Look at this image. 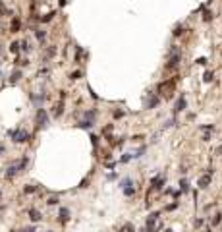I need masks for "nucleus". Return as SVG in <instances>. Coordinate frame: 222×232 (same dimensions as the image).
<instances>
[{
	"instance_id": "nucleus-1",
	"label": "nucleus",
	"mask_w": 222,
	"mask_h": 232,
	"mask_svg": "<svg viewBox=\"0 0 222 232\" xmlns=\"http://www.w3.org/2000/svg\"><path fill=\"white\" fill-rule=\"evenodd\" d=\"M25 165H27V159H21L19 162H14V165H10V166H8V170L4 172V176H6V178H14Z\"/></svg>"
},
{
	"instance_id": "nucleus-2",
	"label": "nucleus",
	"mask_w": 222,
	"mask_h": 232,
	"mask_svg": "<svg viewBox=\"0 0 222 232\" xmlns=\"http://www.w3.org/2000/svg\"><path fill=\"white\" fill-rule=\"evenodd\" d=\"M10 137L12 141H16V143H25L27 139H29V133L25 132V130H14V132H10Z\"/></svg>"
},
{
	"instance_id": "nucleus-3",
	"label": "nucleus",
	"mask_w": 222,
	"mask_h": 232,
	"mask_svg": "<svg viewBox=\"0 0 222 232\" xmlns=\"http://www.w3.org/2000/svg\"><path fill=\"white\" fill-rule=\"evenodd\" d=\"M35 122L39 124V128H47V124H48V114H47V110H44V108H37V112H35Z\"/></svg>"
},
{
	"instance_id": "nucleus-4",
	"label": "nucleus",
	"mask_w": 222,
	"mask_h": 232,
	"mask_svg": "<svg viewBox=\"0 0 222 232\" xmlns=\"http://www.w3.org/2000/svg\"><path fill=\"white\" fill-rule=\"evenodd\" d=\"M211 184V172L207 174V176H203V178H199V188H207V186Z\"/></svg>"
},
{
	"instance_id": "nucleus-5",
	"label": "nucleus",
	"mask_w": 222,
	"mask_h": 232,
	"mask_svg": "<svg viewBox=\"0 0 222 232\" xmlns=\"http://www.w3.org/2000/svg\"><path fill=\"white\" fill-rule=\"evenodd\" d=\"M184 108H186V99H184V97H180L178 103H176V108H174V110L180 112V110H184Z\"/></svg>"
},
{
	"instance_id": "nucleus-6",
	"label": "nucleus",
	"mask_w": 222,
	"mask_h": 232,
	"mask_svg": "<svg viewBox=\"0 0 222 232\" xmlns=\"http://www.w3.org/2000/svg\"><path fill=\"white\" fill-rule=\"evenodd\" d=\"M29 217H31V221H35V222L43 219V217H41V213H39L37 209H31V211H29Z\"/></svg>"
},
{
	"instance_id": "nucleus-7",
	"label": "nucleus",
	"mask_w": 222,
	"mask_h": 232,
	"mask_svg": "<svg viewBox=\"0 0 222 232\" xmlns=\"http://www.w3.org/2000/svg\"><path fill=\"white\" fill-rule=\"evenodd\" d=\"M10 29H12V33H18L19 31V19H12V25H10Z\"/></svg>"
},
{
	"instance_id": "nucleus-8",
	"label": "nucleus",
	"mask_w": 222,
	"mask_h": 232,
	"mask_svg": "<svg viewBox=\"0 0 222 232\" xmlns=\"http://www.w3.org/2000/svg\"><path fill=\"white\" fill-rule=\"evenodd\" d=\"M68 219H70V211H68V209H60V221L66 222Z\"/></svg>"
},
{
	"instance_id": "nucleus-9",
	"label": "nucleus",
	"mask_w": 222,
	"mask_h": 232,
	"mask_svg": "<svg viewBox=\"0 0 222 232\" xmlns=\"http://www.w3.org/2000/svg\"><path fill=\"white\" fill-rule=\"evenodd\" d=\"M10 50L12 52H19V50H21V48H19V43H12L10 44Z\"/></svg>"
},
{
	"instance_id": "nucleus-10",
	"label": "nucleus",
	"mask_w": 222,
	"mask_h": 232,
	"mask_svg": "<svg viewBox=\"0 0 222 232\" xmlns=\"http://www.w3.org/2000/svg\"><path fill=\"white\" fill-rule=\"evenodd\" d=\"M35 35H37V39H39V41H44V31L43 29H37Z\"/></svg>"
},
{
	"instance_id": "nucleus-11",
	"label": "nucleus",
	"mask_w": 222,
	"mask_h": 232,
	"mask_svg": "<svg viewBox=\"0 0 222 232\" xmlns=\"http://www.w3.org/2000/svg\"><path fill=\"white\" fill-rule=\"evenodd\" d=\"M19 77H21V72H14V74H12V83H16Z\"/></svg>"
},
{
	"instance_id": "nucleus-12",
	"label": "nucleus",
	"mask_w": 222,
	"mask_h": 232,
	"mask_svg": "<svg viewBox=\"0 0 222 232\" xmlns=\"http://www.w3.org/2000/svg\"><path fill=\"white\" fill-rule=\"evenodd\" d=\"M48 205H56V203H58V197H56V195H52V197H48Z\"/></svg>"
},
{
	"instance_id": "nucleus-13",
	"label": "nucleus",
	"mask_w": 222,
	"mask_h": 232,
	"mask_svg": "<svg viewBox=\"0 0 222 232\" xmlns=\"http://www.w3.org/2000/svg\"><path fill=\"white\" fill-rule=\"evenodd\" d=\"M203 79H205V81H207V83H209V81H211V79H212V72H205V76H203Z\"/></svg>"
},
{
	"instance_id": "nucleus-14",
	"label": "nucleus",
	"mask_w": 222,
	"mask_h": 232,
	"mask_svg": "<svg viewBox=\"0 0 222 232\" xmlns=\"http://www.w3.org/2000/svg\"><path fill=\"white\" fill-rule=\"evenodd\" d=\"M220 219H222V215L218 213V215H215V219H212V226H215V225H218V222H220Z\"/></svg>"
},
{
	"instance_id": "nucleus-15",
	"label": "nucleus",
	"mask_w": 222,
	"mask_h": 232,
	"mask_svg": "<svg viewBox=\"0 0 222 232\" xmlns=\"http://www.w3.org/2000/svg\"><path fill=\"white\" fill-rule=\"evenodd\" d=\"M52 18H54V12H50V14H47V16H44V18H43V21H50Z\"/></svg>"
},
{
	"instance_id": "nucleus-16",
	"label": "nucleus",
	"mask_w": 222,
	"mask_h": 232,
	"mask_svg": "<svg viewBox=\"0 0 222 232\" xmlns=\"http://www.w3.org/2000/svg\"><path fill=\"white\" fill-rule=\"evenodd\" d=\"M21 47H23V48H21L23 52H29V43H27V41H23V43H21Z\"/></svg>"
},
{
	"instance_id": "nucleus-17",
	"label": "nucleus",
	"mask_w": 222,
	"mask_h": 232,
	"mask_svg": "<svg viewBox=\"0 0 222 232\" xmlns=\"http://www.w3.org/2000/svg\"><path fill=\"white\" fill-rule=\"evenodd\" d=\"M31 192H37V186H27V188H25V193H31Z\"/></svg>"
},
{
	"instance_id": "nucleus-18",
	"label": "nucleus",
	"mask_w": 222,
	"mask_h": 232,
	"mask_svg": "<svg viewBox=\"0 0 222 232\" xmlns=\"http://www.w3.org/2000/svg\"><path fill=\"white\" fill-rule=\"evenodd\" d=\"M54 52H56V48H54V47H50V48L47 50V56H54Z\"/></svg>"
},
{
	"instance_id": "nucleus-19",
	"label": "nucleus",
	"mask_w": 222,
	"mask_h": 232,
	"mask_svg": "<svg viewBox=\"0 0 222 232\" xmlns=\"http://www.w3.org/2000/svg\"><path fill=\"white\" fill-rule=\"evenodd\" d=\"M79 77H81V72H73L72 74V79H79Z\"/></svg>"
},
{
	"instance_id": "nucleus-20",
	"label": "nucleus",
	"mask_w": 222,
	"mask_h": 232,
	"mask_svg": "<svg viewBox=\"0 0 222 232\" xmlns=\"http://www.w3.org/2000/svg\"><path fill=\"white\" fill-rule=\"evenodd\" d=\"M130 159H131V155H130V153H126L124 157H122V162H127V161H130Z\"/></svg>"
},
{
	"instance_id": "nucleus-21",
	"label": "nucleus",
	"mask_w": 222,
	"mask_h": 232,
	"mask_svg": "<svg viewBox=\"0 0 222 232\" xmlns=\"http://www.w3.org/2000/svg\"><path fill=\"white\" fill-rule=\"evenodd\" d=\"M182 33H184L182 27H176V29H174V35H176V37H178V35H182Z\"/></svg>"
},
{
	"instance_id": "nucleus-22",
	"label": "nucleus",
	"mask_w": 222,
	"mask_h": 232,
	"mask_svg": "<svg viewBox=\"0 0 222 232\" xmlns=\"http://www.w3.org/2000/svg\"><path fill=\"white\" fill-rule=\"evenodd\" d=\"M211 18H212V14H211V12H205V21H209Z\"/></svg>"
},
{
	"instance_id": "nucleus-23",
	"label": "nucleus",
	"mask_w": 222,
	"mask_h": 232,
	"mask_svg": "<svg viewBox=\"0 0 222 232\" xmlns=\"http://www.w3.org/2000/svg\"><path fill=\"white\" fill-rule=\"evenodd\" d=\"M182 190H184V192L187 190V182H186V180H182Z\"/></svg>"
},
{
	"instance_id": "nucleus-24",
	"label": "nucleus",
	"mask_w": 222,
	"mask_h": 232,
	"mask_svg": "<svg viewBox=\"0 0 222 232\" xmlns=\"http://www.w3.org/2000/svg\"><path fill=\"white\" fill-rule=\"evenodd\" d=\"M0 153H4V145L2 143H0Z\"/></svg>"
},
{
	"instance_id": "nucleus-25",
	"label": "nucleus",
	"mask_w": 222,
	"mask_h": 232,
	"mask_svg": "<svg viewBox=\"0 0 222 232\" xmlns=\"http://www.w3.org/2000/svg\"><path fill=\"white\" fill-rule=\"evenodd\" d=\"M216 153H222V147H218V149H216Z\"/></svg>"
},
{
	"instance_id": "nucleus-26",
	"label": "nucleus",
	"mask_w": 222,
	"mask_h": 232,
	"mask_svg": "<svg viewBox=\"0 0 222 232\" xmlns=\"http://www.w3.org/2000/svg\"><path fill=\"white\" fill-rule=\"evenodd\" d=\"M0 54H2V44H0Z\"/></svg>"
},
{
	"instance_id": "nucleus-27",
	"label": "nucleus",
	"mask_w": 222,
	"mask_h": 232,
	"mask_svg": "<svg viewBox=\"0 0 222 232\" xmlns=\"http://www.w3.org/2000/svg\"><path fill=\"white\" fill-rule=\"evenodd\" d=\"M0 10H2V4H0Z\"/></svg>"
},
{
	"instance_id": "nucleus-28",
	"label": "nucleus",
	"mask_w": 222,
	"mask_h": 232,
	"mask_svg": "<svg viewBox=\"0 0 222 232\" xmlns=\"http://www.w3.org/2000/svg\"><path fill=\"white\" fill-rule=\"evenodd\" d=\"M0 197H2V193H0Z\"/></svg>"
}]
</instances>
